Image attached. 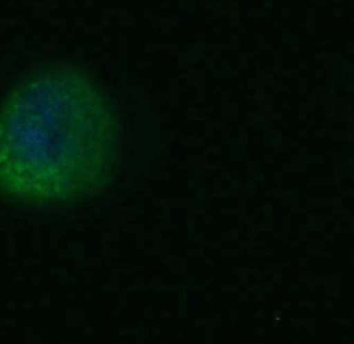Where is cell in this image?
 Instances as JSON below:
<instances>
[{
  "label": "cell",
  "mask_w": 354,
  "mask_h": 344,
  "mask_svg": "<svg viewBox=\"0 0 354 344\" xmlns=\"http://www.w3.org/2000/svg\"><path fill=\"white\" fill-rule=\"evenodd\" d=\"M120 158V121L80 66L40 64L0 99V201L66 210L102 192Z\"/></svg>",
  "instance_id": "obj_1"
}]
</instances>
